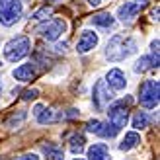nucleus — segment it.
Segmentation results:
<instances>
[{"mask_svg":"<svg viewBox=\"0 0 160 160\" xmlns=\"http://www.w3.org/2000/svg\"><path fill=\"white\" fill-rule=\"evenodd\" d=\"M158 92H160V84L158 80H145L141 86H139V102L142 108L147 109H152L158 106Z\"/></svg>","mask_w":160,"mask_h":160,"instance_id":"3","label":"nucleus"},{"mask_svg":"<svg viewBox=\"0 0 160 160\" xmlns=\"http://www.w3.org/2000/svg\"><path fill=\"white\" fill-rule=\"evenodd\" d=\"M43 152L47 156V160H65V154H62V148L55 142H47L43 145Z\"/></svg>","mask_w":160,"mask_h":160,"instance_id":"16","label":"nucleus"},{"mask_svg":"<svg viewBox=\"0 0 160 160\" xmlns=\"http://www.w3.org/2000/svg\"><path fill=\"white\" fill-rule=\"evenodd\" d=\"M51 14H53V8L51 6H43V8H39V10H35L31 14V20H47Z\"/></svg>","mask_w":160,"mask_h":160,"instance_id":"21","label":"nucleus"},{"mask_svg":"<svg viewBox=\"0 0 160 160\" xmlns=\"http://www.w3.org/2000/svg\"><path fill=\"white\" fill-rule=\"evenodd\" d=\"M158 67V57L150 55V57H141L137 62H135V70L137 72H147V70H152Z\"/></svg>","mask_w":160,"mask_h":160,"instance_id":"14","label":"nucleus"},{"mask_svg":"<svg viewBox=\"0 0 160 160\" xmlns=\"http://www.w3.org/2000/svg\"><path fill=\"white\" fill-rule=\"evenodd\" d=\"M92 94H94V106H96V109H100V111H103V109L109 106V102L113 100V94H111L109 86L106 84V80L96 82Z\"/></svg>","mask_w":160,"mask_h":160,"instance_id":"6","label":"nucleus"},{"mask_svg":"<svg viewBox=\"0 0 160 160\" xmlns=\"http://www.w3.org/2000/svg\"><path fill=\"white\" fill-rule=\"evenodd\" d=\"M113 16H111L109 12H100V14H94L92 16V23H96V26L100 28H111L113 26Z\"/></svg>","mask_w":160,"mask_h":160,"instance_id":"18","label":"nucleus"},{"mask_svg":"<svg viewBox=\"0 0 160 160\" xmlns=\"http://www.w3.org/2000/svg\"><path fill=\"white\" fill-rule=\"evenodd\" d=\"M12 2H14V0H0V14H2V12H4L6 8L12 4Z\"/></svg>","mask_w":160,"mask_h":160,"instance_id":"26","label":"nucleus"},{"mask_svg":"<svg viewBox=\"0 0 160 160\" xmlns=\"http://www.w3.org/2000/svg\"><path fill=\"white\" fill-rule=\"evenodd\" d=\"M0 94H2V82H0Z\"/></svg>","mask_w":160,"mask_h":160,"instance_id":"28","label":"nucleus"},{"mask_svg":"<svg viewBox=\"0 0 160 160\" xmlns=\"http://www.w3.org/2000/svg\"><path fill=\"white\" fill-rule=\"evenodd\" d=\"M137 51V41H135L133 37L129 35H113L109 39V43H108V49H106V57L109 61H113V62H119V61H123L127 57H131V55Z\"/></svg>","mask_w":160,"mask_h":160,"instance_id":"1","label":"nucleus"},{"mask_svg":"<svg viewBox=\"0 0 160 160\" xmlns=\"http://www.w3.org/2000/svg\"><path fill=\"white\" fill-rule=\"evenodd\" d=\"M22 14H23L22 2H20V0H14V2L8 6L2 14H0V23L6 26V28H10V26H14V23L22 18Z\"/></svg>","mask_w":160,"mask_h":160,"instance_id":"8","label":"nucleus"},{"mask_svg":"<svg viewBox=\"0 0 160 160\" xmlns=\"http://www.w3.org/2000/svg\"><path fill=\"white\" fill-rule=\"evenodd\" d=\"M106 84L111 88V90H123V88L127 86L125 72L121 68H111L109 72L106 74Z\"/></svg>","mask_w":160,"mask_h":160,"instance_id":"10","label":"nucleus"},{"mask_svg":"<svg viewBox=\"0 0 160 160\" xmlns=\"http://www.w3.org/2000/svg\"><path fill=\"white\" fill-rule=\"evenodd\" d=\"M148 123H150V117L145 113V111H139V113L133 117V127L135 129H147Z\"/></svg>","mask_w":160,"mask_h":160,"instance_id":"20","label":"nucleus"},{"mask_svg":"<svg viewBox=\"0 0 160 160\" xmlns=\"http://www.w3.org/2000/svg\"><path fill=\"white\" fill-rule=\"evenodd\" d=\"M16 160H39V156L33 154V152H28V154H22L20 158H16Z\"/></svg>","mask_w":160,"mask_h":160,"instance_id":"24","label":"nucleus"},{"mask_svg":"<svg viewBox=\"0 0 160 160\" xmlns=\"http://www.w3.org/2000/svg\"><path fill=\"white\" fill-rule=\"evenodd\" d=\"M74 160H84V158H74Z\"/></svg>","mask_w":160,"mask_h":160,"instance_id":"29","label":"nucleus"},{"mask_svg":"<svg viewBox=\"0 0 160 160\" xmlns=\"http://www.w3.org/2000/svg\"><path fill=\"white\" fill-rule=\"evenodd\" d=\"M129 103H131V100L127 98V102L125 100H119V102H113L111 106L106 108L108 117H109V123L113 125L115 129L125 127L127 119H129Z\"/></svg>","mask_w":160,"mask_h":160,"instance_id":"4","label":"nucleus"},{"mask_svg":"<svg viewBox=\"0 0 160 160\" xmlns=\"http://www.w3.org/2000/svg\"><path fill=\"white\" fill-rule=\"evenodd\" d=\"M86 147V139H84V135L82 133H74L72 137H70L68 141V148H70V152H74V154H80L84 150Z\"/></svg>","mask_w":160,"mask_h":160,"instance_id":"17","label":"nucleus"},{"mask_svg":"<svg viewBox=\"0 0 160 160\" xmlns=\"http://www.w3.org/2000/svg\"><path fill=\"white\" fill-rule=\"evenodd\" d=\"M96 45H98V33H94L92 29H84L82 33H80L78 41H76V51L78 53H88V51H92Z\"/></svg>","mask_w":160,"mask_h":160,"instance_id":"9","label":"nucleus"},{"mask_svg":"<svg viewBox=\"0 0 160 160\" xmlns=\"http://www.w3.org/2000/svg\"><path fill=\"white\" fill-rule=\"evenodd\" d=\"M158 39H154V41L152 43H150V51H152V55H154V57H158Z\"/></svg>","mask_w":160,"mask_h":160,"instance_id":"25","label":"nucleus"},{"mask_svg":"<svg viewBox=\"0 0 160 160\" xmlns=\"http://www.w3.org/2000/svg\"><path fill=\"white\" fill-rule=\"evenodd\" d=\"M31 49V41L28 35H18L10 39L6 45H4V59L10 61V62H16V61H22L26 55L29 53Z\"/></svg>","mask_w":160,"mask_h":160,"instance_id":"2","label":"nucleus"},{"mask_svg":"<svg viewBox=\"0 0 160 160\" xmlns=\"http://www.w3.org/2000/svg\"><path fill=\"white\" fill-rule=\"evenodd\" d=\"M65 31H67V22L62 18H51V20H47V22L41 23V26L35 28V33H39L43 39H47V41L59 39Z\"/></svg>","mask_w":160,"mask_h":160,"instance_id":"5","label":"nucleus"},{"mask_svg":"<svg viewBox=\"0 0 160 160\" xmlns=\"http://www.w3.org/2000/svg\"><path fill=\"white\" fill-rule=\"evenodd\" d=\"M12 74H14L16 80H20V82H28V80H33L37 76V68H35L33 62H28V65L18 67Z\"/></svg>","mask_w":160,"mask_h":160,"instance_id":"12","label":"nucleus"},{"mask_svg":"<svg viewBox=\"0 0 160 160\" xmlns=\"http://www.w3.org/2000/svg\"><path fill=\"white\" fill-rule=\"evenodd\" d=\"M33 115L37 119V123H41V125H47V123L53 121V111L47 106H43V103H37L33 108Z\"/></svg>","mask_w":160,"mask_h":160,"instance_id":"13","label":"nucleus"},{"mask_svg":"<svg viewBox=\"0 0 160 160\" xmlns=\"http://www.w3.org/2000/svg\"><path fill=\"white\" fill-rule=\"evenodd\" d=\"M117 133H119V129H115V127L111 125L109 121H108V123H103V121H102L100 131H98V135H100V137H103V139H113Z\"/></svg>","mask_w":160,"mask_h":160,"instance_id":"19","label":"nucleus"},{"mask_svg":"<svg viewBox=\"0 0 160 160\" xmlns=\"http://www.w3.org/2000/svg\"><path fill=\"white\" fill-rule=\"evenodd\" d=\"M100 125H102L100 119H92V121H88V123H86V131H90V133H96V135H98Z\"/></svg>","mask_w":160,"mask_h":160,"instance_id":"22","label":"nucleus"},{"mask_svg":"<svg viewBox=\"0 0 160 160\" xmlns=\"http://www.w3.org/2000/svg\"><path fill=\"white\" fill-rule=\"evenodd\" d=\"M148 4V0H135V2H125L119 6V10H117V18L125 22V23H129L133 22L135 18H137V14L142 10Z\"/></svg>","mask_w":160,"mask_h":160,"instance_id":"7","label":"nucleus"},{"mask_svg":"<svg viewBox=\"0 0 160 160\" xmlns=\"http://www.w3.org/2000/svg\"><path fill=\"white\" fill-rule=\"evenodd\" d=\"M102 2V0H88V4H90V6H98Z\"/></svg>","mask_w":160,"mask_h":160,"instance_id":"27","label":"nucleus"},{"mask_svg":"<svg viewBox=\"0 0 160 160\" xmlns=\"http://www.w3.org/2000/svg\"><path fill=\"white\" fill-rule=\"evenodd\" d=\"M37 96H39V90L31 88V90H26V92H23V100H35Z\"/></svg>","mask_w":160,"mask_h":160,"instance_id":"23","label":"nucleus"},{"mask_svg":"<svg viewBox=\"0 0 160 160\" xmlns=\"http://www.w3.org/2000/svg\"><path fill=\"white\" fill-rule=\"evenodd\" d=\"M88 160H111L109 148L106 142H94L88 148Z\"/></svg>","mask_w":160,"mask_h":160,"instance_id":"11","label":"nucleus"},{"mask_svg":"<svg viewBox=\"0 0 160 160\" xmlns=\"http://www.w3.org/2000/svg\"><path fill=\"white\" fill-rule=\"evenodd\" d=\"M139 142H141V137H139V133H135V131H131V133H125V137H123V141L119 142V148L121 150H133L135 147H139Z\"/></svg>","mask_w":160,"mask_h":160,"instance_id":"15","label":"nucleus"}]
</instances>
